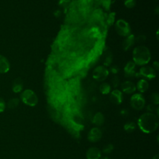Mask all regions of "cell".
I'll return each mask as SVG.
<instances>
[{
	"instance_id": "9c48e42d",
	"label": "cell",
	"mask_w": 159,
	"mask_h": 159,
	"mask_svg": "<svg viewBox=\"0 0 159 159\" xmlns=\"http://www.w3.org/2000/svg\"><path fill=\"white\" fill-rule=\"evenodd\" d=\"M102 137V132L98 127L92 128L88 134V139L91 142L99 141Z\"/></svg>"
},
{
	"instance_id": "f546056e",
	"label": "cell",
	"mask_w": 159,
	"mask_h": 159,
	"mask_svg": "<svg viewBox=\"0 0 159 159\" xmlns=\"http://www.w3.org/2000/svg\"><path fill=\"white\" fill-rule=\"evenodd\" d=\"M146 40V37L143 35H140L138 36L137 38H135V42H139V43H142Z\"/></svg>"
},
{
	"instance_id": "6da1fadb",
	"label": "cell",
	"mask_w": 159,
	"mask_h": 159,
	"mask_svg": "<svg viewBox=\"0 0 159 159\" xmlns=\"http://www.w3.org/2000/svg\"><path fill=\"white\" fill-rule=\"evenodd\" d=\"M138 125L143 132L146 134L152 133L158 126V117L152 112L144 113L139 118Z\"/></svg>"
},
{
	"instance_id": "30bf717a",
	"label": "cell",
	"mask_w": 159,
	"mask_h": 159,
	"mask_svg": "<svg viewBox=\"0 0 159 159\" xmlns=\"http://www.w3.org/2000/svg\"><path fill=\"white\" fill-rule=\"evenodd\" d=\"M110 100L115 104H120L123 101L122 92L117 89H115L111 92Z\"/></svg>"
},
{
	"instance_id": "83f0119b",
	"label": "cell",
	"mask_w": 159,
	"mask_h": 159,
	"mask_svg": "<svg viewBox=\"0 0 159 159\" xmlns=\"http://www.w3.org/2000/svg\"><path fill=\"white\" fill-rule=\"evenodd\" d=\"M119 68L117 65H113V66H111L109 70V71H110L111 73H112L114 75L117 74L119 72Z\"/></svg>"
},
{
	"instance_id": "ac0fdd59",
	"label": "cell",
	"mask_w": 159,
	"mask_h": 159,
	"mask_svg": "<svg viewBox=\"0 0 159 159\" xmlns=\"http://www.w3.org/2000/svg\"><path fill=\"white\" fill-rule=\"evenodd\" d=\"M111 85L107 83H102L99 86V91L102 94H108L109 93H111Z\"/></svg>"
},
{
	"instance_id": "cb8c5ba5",
	"label": "cell",
	"mask_w": 159,
	"mask_h": 159,
	"mask_svg": "<svg viewBox=\"0 0 159 159\" xmlns=\"http://www.w3.org/2000/svg\"><path fill=\"white\" fill-rule=\"evenodd\" d=\"M124 6L129 9H132L135 7L136 4L135 0H124Z\"/></svg>"
},
{
	"instance_id": "4dcf8cb0",
	"label": "cell",
	"mask_w": 159,
	"mask_h": 159,
	"mask_svg": "<svg viewBox=\"0 0 159 159\" xmlns=\"http://www.w3.org/2000/svg\"><path fill=\"white\" fill-rule=\"evenodd\" d=\"M6 108V104L4 99L0 98V113L2 112Z\"/></svg>"
},
{
	"instance_id": "52a82bcc",
	"label": "cell",
	"mask_w": 159,
	"mask_h": 159,
	"mask_svg": "<svg viewBox=\"0 0 159 159\" xmlns=\"http://www.w3.org/2000/svg\"><path fill=\"white\" fill-rule=\"evenodd\" d=\"M130 103L133 109L135 110H141L145 106V100L142 94L135 93L131 96Z\"/></svg>"
},
{
	"instance_id": "4316f807",
	"label": "cell",
	"mask_w": 159,
	"mask_h": 159,
	"mask_svg": "<svg viewBox=\"0 0 159 159\" xmlns=\"http://www.w3.org/2000/svg\"><path fill=\"white\" fill-rule=\"evenodd\" d=\"M119 82H120V80L117 76H113L112 79V84L114 88H117L119 84Z\"/></svg>"
},
{
	"instance_id": "7a4b0ae2",
	"label": "cell",
	"mask_w": 159,
	"mask_h": 159,
	"mask_svg": "<svg viewBox=\"0 0 159 159\" xmlns=\"http://www.w3.org/2000/svg\"><path fill=\"white\" fill-rule=\"evenodd\" d=\"M132 60L136 65L145 66L151 60V53L149 49L144 45L135 47L132 52Z\"/></svg>"
},
{
	"instance_id": "ba28073f",
	"label": "cell",
	"mask_w": 159,
	"mask_h": 159,
	"mask_svg": "<svg viewBox=\"0 0 159 159\" xmlns=\"http://www.w3.org/2000/svg\"><path fill=\"white\" fill-rule=\"evenodd\" d=\"M124 75L126 78H132L136 74V65L133 61H128L124 68Z\"/></svg>"
},
{
	"instance_id": "5bb4252c",
	"label": "cell",
	"mask_w": 159,
	"mask_h": 159,
	"mask_svg": "<svg viewBox=\"0 0 159 159\" xmlns=\"http://www.w3.org/2000/svg\"><path fill=\"white\" fill-rule=\"evenodd\" d=\"M10 68L8 60L4 56L0 55V73H7Z\"/></svg>"
},
{
	"instance_id": "5b68a950",
	"label": "cell",
	"mask_w": 159,
	"mask_h": 159,
	"mask_svg": "<svg viewBox=\"0 0 159 159\" xmlns=\"http://www.w3.org/2000/svg\"><path fill=\"white\" fill-rule=\"evenodd\" d=\"M135 76L146 80H151L156 77V71L152 66H142L139 72H136Z\"/></svg>"
},
{
	"instance_id": "2e32d148",
	"label": "cell",
	"mask_w": 159,
	"mask_h": 159,
	"mask_svg": "<svg viewBox=\"0 0 159 159\" xmlns=\"http://www.w3.org/2000/svg\"><path fill=\"white\" fill-rule=\"evenodd\" d=\"M104 122V116L101 112H98L93 118V122L96 125H101Z\"/></svg>"
},
{
	"instance_id": "603a6c76",
	"label": "cell",
	"mask_w": 159,
	"mask_h": 159,
	"mask_svg": "<svg viewBox=\"0 0 159 159\" xmlns=\"http://www.w3.org/2000/svg\"><path fill=\"white\" fill-rule=\"evenodd\" d=\"M112 61V56L111 53H108L106 55L104 60V66H109Z\"/></svg>"
},
{
	"instance_id": "3957f363",
	"label": "cell",
	"mask_w": 159,
	"mask_h": 159,
	"mask_svg": "<svg viewBox=\"0 0 159 159\" xmlns=\"http://www.w3.org/2000/svg\"><path fill=\"white\" fill-rule=\"evenodd\" d=\"M22 101L26 105L29 106H35L38 103V97L35 93L29 89L24 90L21 95Z\"/></svg>"
},
{
	"instance_id": "836d02e7",
	"label": "cell",
	"mask_w": 159,
	"mask_h": 159,
	"mask_svg": "<svg viewBox=\"0 0 159 159\" xmlns=\"http://www.w3.org/2000/svg\"><path fill=\"white\" fill-rule=\"evenodd\" d=\"M153 159H159V157H158V154H157V155H155L154 157H153Z\"/></svg>"
},
{
	"instance_id": "484cf974",
	"label": "cell",
	"mask_w": 159,
	"mask_h": 159,
	"mask_svg": "<svg viewBox=\"0 0 159 159\" xmlns=\"http://www.w3.org/2000/svg\"><path fill=\"white\" fill-rule=\"evenodd\" d=\"M114 149V146L112 144H107L102 149V152L106 154L110 153Z\"/></svg>"
},
{
	"instance_id": "8992f818",
	"label": "cell",
	"mask_w": 159,
	"mask_h": 159,
	"mask_svg": "<svg viewBox=\"0 0 159 159\" xmlns=\"http://www.w3.org/2000/svg\"><path fill=\"white\" fill-rule=\"evenodd\" d=\"M109 74V70L106 66L104 65H99L96 66L93 71L92 76L93 78L97 81H104Z\"/></svg>"
},
{
	"instance_id": "e575fe53",
	"label": "cell",
	"mask_w": 159,
	"mask_h": 159,
	"mask_svg": "<svg viewBox=\"0 0 159 159\" xmlns=\"http://www.w3.org/2000/svg\"><path fill=\"white\" fill-rule=\"evenodd\" d=\"M101 159H110V158H109V157H104L102 158Z\"/></svg>"
},
{
	"instance_id": "7402d4cb",
	"label": "cell",
	"mask_w": 159,
	"mask_h": 159,
	"mask_svg": "<svg viewBox=\"0 0 159 159\" xmlns=\"http://www.w3.org/2000/svg\"><path fill=\"white\" fill-rule=\"evenodd\" d=\"M150 100L155 105H157L159 103V94L158 93H153L150 95Z\"/></svg>"
},
{
	"instance_id": "277c9868",
	"label": "cell",
	"mask_w": 159,
	"mask_h": 159,
	"mask_svg": "<svg viewBox=\"0 0 159 159\" xmlns=\"http://www.w3.org/2000/svg\"><path fill=\"white\" fill-rule=\"evenodd\" d=\"M116 32L122 37H126L131 34V28L129 23L122 19H118L115 23Z\"/></svg>"
},
{
	"instance_id": "44dd1931",
	"label": "cell",
	"mask_w": 159,
	"mask_h": 159,
	"mask_svg": "<svg viewBox=\"0 0 159 159\" xmlns=\"http://www.w3.org/2000/svg\"><path fill=\"white\" fill-rule=\"evenodd\" d=\"M19 102V100L17 98H13L9 101L7 103V107L9 109H13L16 107Z\"/></svg>"
},
{
	"instance_id": "d6a6232c",
	"label": "cell",
	"mask_w": 159,
	"mask_h": 159,
	"mask_svg": "<svg viewBox=\"0 0 159 159\" xmlns=\"http://www.w3.org/2000/svg\"><path fill=\"white\" fill-rule=\"evenodd\" d=\"M153 68L156 71H157L158 70V69H159V64H158V62L157 61H153Z\"/></svg>"
},
{
	"instance_id": "1f68e13d",
	"label": "cell",
	"mask_w": 159,
	"mask_h": 159,
	"mask_svg": "<svg viewBox=\"0 0 159 159\" xmlns=\"http://www.w3.org/2000/svg\"><path fill=\"white\" fill-rule=\"evenodd\" d=\"M155 109H157V107H155V104H149L147 106V109L148 111V112H152L153 111H155Z\"/></svg>"
},
{
	"instance_id": "f1b7e54d",
	"label": "cell",
	"mask_w": 159,
	"mask_h": 159,
	"mask_svg": "<svg viewBox=\"0 0 159 159\" xmlns=\"http://www.w3.org/2000/svg\"><path fill=\"white\" fill-rule=\"evenodd\" d=\"M70 0H59L58 5L61 7H65L70 2Z\"/></svg>"
},
{
	"instance_id": "d4e9b609",
	"label": "cell",
	"mask_w": 159,
	"mask_h": 159,
	"mask_svg": "<svg viewBox=\"0 0 159 159\" xmlns=\"http://www.w3.org/2000/svg\"><path fill=\"white\" fill-rule=\"evenodd\" d=\"M115 16H116L115 12H111L108 15V17L107 19V23L108 25H113V24L114 23V21H115Z\"/></svg>"
},
{
	"instance_id": "4fadbf2b",
	"label": "cell",
	"mask_w": 159,
	"mask_h": 159,
	"mask_svg": "<svg viewBox=\"0 0 159 159\" xmlns=\"http://www.w3.org/2000/svg\"><path fill=\"white\" fill-rule=\"evenodd\" d=\"M135 43V36L133 34H130L126 37L122 42V48L124 51H127L130 49Z\"/></svg>"
},
{
	"instance_id": "d6986e66",
	"label": "cell",
	"mask_w": 159,
	"mask_h": 159,
	"mask_svg": "<svg viewBox=\"0 0 159 159\" xmlns=\"http://www.w3.org/2000/svg\"><path fill=\"white\" fill-rule=\"evenodd\" d=\"M124 129L127 132L131 133L136 129V124L134 122H129L124 125Z\"/></svg>"
},
{
	"instance_id": "8fae6325",
	"label": "cell",
	"mask_w": 159,
	"mask_h": 159,
	"mask_svg": "<svg viewBox=\"0 0 159 159\" xmlns=\"http://www.w3.org/2000/svg\"><path fill=\"white\" fill-rule=\"evenodd\" d=\"M121 89L123 93L125 94H132L136 90L135 84L130 81H125L121 84Z\"/></svg>"
},
{
	"instance_id": "ffe728a7",
	"label": "cell",
	"mask_w": 159,
	"mask_h": 159,
	"mask_svg": "<svg viewBox=\"0 0 159 159\" xmlns=\"http://www.w3.org/2000/svg\"><path fill=\"white\" fill-rule=\"evenodd\" d=\"M100 34V30L97 27H93L89 30V35L91 38H97Z\"/></svg>"
},
{
	"instance_id": "9a60e30c",
	"label": "cell",
	"mask_w": 159,
	"mask_h": 159,
	"mask_svg": "<svg viewBox=\"0 0 159 159\" xmlns=\"http://www.w3.org/2000/svg\"><path fill=\"white\" fill-rule=\"evenodd\" d=\"M136 86V89H137L140 93L146 92L149 87V84L147 80L144 79H140L137 82Z\"/></svg>"
},
{
	"instance_id": "e0dca14e",
	"label": "cell",
	"mask_w": 159,
	"mask_h": 159,
	"mask_svg": "<svg viewBox=\"0 0 159 159\" xmlns=\"http://www.w3.org/2000/svg\"><path fill=\"white\" fill-rule=\"evenodd\" d=\"M23 88V83L20 78H16L12 85V91L14 93H19L22 90Z\"/></svg>"
},
{
	"instance_id": "7c38bea8",
	"label": "cell",
	"mask_w": 159,
	"mask_h": 159,
	"mask_svg": "<svg viewBox=\"0 0 159 159\" xmlns=\"http://www.w3.org/2000/svg\"><path fill=\"white\" fill-rule=\"evenodd\" d=\"M87 159H99L101 156V152L97 147H91L86 152Z\"/></svg>"
}]
</instances>
